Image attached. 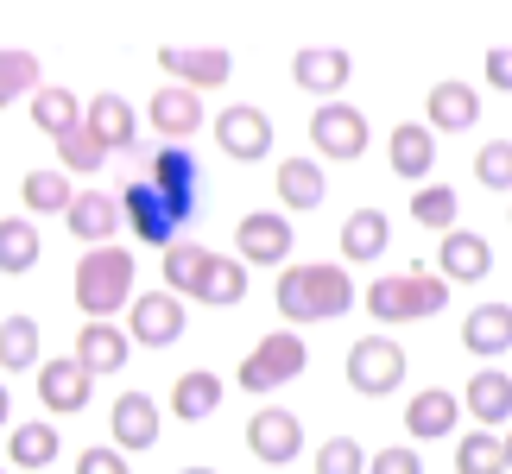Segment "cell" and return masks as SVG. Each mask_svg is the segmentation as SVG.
<instances>
[{
  "label": "cell",
  "instance_id": "31",
  "mask_svg": "<svg viewBox=\"0 0 512 474\" xmlns=\"http://www.w3.org/2000/svg\"><path fill=\"white\" fill-rule=\"evenodd\" d=\"M7 462H13V468H51V462H57V430H51V424H13Z\"/></svg>",
  "mask_w": 512,
  "mask_h": 474
},
{
  "label": "cell",
  "instance_id": "29",
  "mask_svg": "<svg viewBox=\"0 0 512 474\" xmlns=\"http://www.w3.org/2000/svg\"><path fill=\"white\" fill-rule=\"evenodd\" d=\"M222 405V380H215V373H184V380L171 386V418H184V424H203L209 411Z\"/></svg>",
  "mask_w": 512,
  "mask_h": 474
},
{
  "label": "cell",
  "instance_id": "24",
  "mask_svg": "<svg viewBox=\"0 0 512 474\" xmlns=\"http://www.w3.org/2000/svg\"><path fill=\"white\" fill-rule=\"evenodd\" d=\"M190 298L196 304H215V310L241 304L247 298V260H222V253H209V260H203V279H196Z\"/></svg>",
  "mask_w": 512,
  "mask_h": 474
},
{
  "label": "cell",
  "instance_id": "27",
  "mask_svg": "<svg viewBox=\"0 0 512 474\" xmlns=\"http://www.w3.org/2000/svg\"><path fill=\"white\" fill-rule=\"evenodd\" d=\"M279 196H285V209H323V196H329V177L317 158H285L279 165Z\"/></svg>",
  "mask_w": 512,
  "mask_h": 474
},
{
  "label": "cell",
  "instance_id": "15",
  "mask_svg": "<svg viewBox=\"0 0 512 474\" xmlns=\"http://www.w3.org/2000/svg\"><path fill=\"white\" fill-rule=\"evenodd\" d=\"M348 76H354V57L336 51V45H304L298 57H291V83H298L304 95H342Z\"/></svg>",
  "mask_w": 512,
  "mask_h": 474
},
{
  "label": "cell",
  "instance_id": "47",
  "mask_svg": "<svg viewBox=\"0 0 512 474\" xmlns=\"http://www.w3.org/2000/svg\"><path fill=\"white\" fill-rule=\"evenodd\" d=\"M506 468H512V430H506Z\"/></svg>",
  "mask_w": 512,
  "mask_h": 474
},
{
  "label": "cell",
  "instance_id": "40",
  "mask_svg": "<svg viewBox=\"0 0 512 474\" xmlns=\"http://www.w3.org/2000/svg\"><path fill=\"white\" fill-rule=\"evenodd\" d=\"M57 158H64L70 171H102L108 165V146L95 140L89 127H70V133H57Z\"/></svg>",
  "mask_w": 512,
  "mask_h": 474
},
{
  "label": "cell",
  "instance_id": "42",
  "mask_svg": "<svg viewBox=\"0 0 512 474\" xmlns=\"http://www.w3.org/2000/svg\"><path fill=\"white\" fill-rule=\"evenodd\" d=\"M475 177L487 190H512V140H487L475 158Z\"/></svg>",
  "mask_w": 512,
  "mask_h": 474
},
{
  "label": "cell",
  "instance_id": "22",
  "mask_svg": "<svg viewBox=\"0 0 512 474\" xmlns=\"http://www.w3.org/2000/svg\"><path fill=\"white\" fill-rule=\"evenodd\" d=\"M462 348H468V354H481V361L506 354V348H512V304H481V310H468V323H462Z\"/></svg>",
  "mask_w": 512,
  "mask_h": 474
},
{
  "label": "cell",
  "instance_id": "39",
  "mask_svg": "<svg viewBox=\"0 0 512 474\" xmlns=\"http://www.w3.org/2000/svg\"><path fill=\"white\" fill-rule=\"evenodd\" d=\"M203 260H209V247H190V241H171L165 247V285L171 291H196V279H203Z\"/></svg>",
  "mask_w": 512,
  "mask_h": 474
},
{
  "label": "cell",
  "instance_id": "20",
  "mask_svg": "<svg viewBox=\"0 0 512 474\" xmlns=\"http://www.w3.org/2000/svg\"><path fill=\"white\" fill-rule=\"evenodd\" d=\"M108 424H114V443L121 449H152L159 443V405L146 399V392H121L108 411Z\"/></svg>",
  "mask_w": 512,
  "mask_h": 474
},
{
  "label": "cell",
  "instance_id": "48",
  "mask_svg": "<svg viewBox=\"0 0 512 474\" xmlns=\"http://www.w3.org/2000/svg\"><path fill=\"white\" fill-rule=\"evenodd\" d=\"M177 474H215V468H177Z\"/></svg>",
  "mask_w": 512,
  "mask_h": 474
},
{
  "label": "cell",
  "instance_id": "17",
  "mask_svg": "<svg viewBox=\"0 0 512 474\" xmlns=\"http://www.w3.org/2000/svg\"><path fill=\"white\" fill-rule=\"evenodd\" d=\"M76 354H83V367L89 373H121L133 361V335L127 329H114L108 316H89L83 335H76Z\"/></svg>",
  "mask_w": 512,
  "mask_h": 474
},
{
  "label": "cell",
  "instance_id": "36",
  "mask_svg": "<svg viewBox=\"0 0 512 474\" xmlns=\"http://www.w3.org/2000/svg\"><path fill=\"white\" fill-rule=\"evenodd\" d=\"M456 474H506V437H487V430L462 437L456 443Z\"/></svg>",
  "mask_w": 512,
  "mask_h": 474
},
{
  "label": "cell",
  "instance_id": "3",
  "mask_svg": "<svg viewBox=\"0 0 512 474\" xmlns=\"http://www.w3.org/2000/svg\"><path fill=\"white\" fill-rule=\"evenodd\" d=\"M449 304V279L437 272H399V279H373L367 285V310L380 323H411V316H437Z\"/></svg>",
  "mask_w": 512,
  "mask_h": 474
},
{
  "label": "cell",
  "instance_id": "6",
  "mask_svg": "<svg viewBox=\"0 0 512 474\" xmlns=\"http://www.w3.org/2000/svg\"><path fill=\"white\" fill-rule=\"evenodd\" d=\"M152 184H159L165 209L177 215V222H190L196 203H203V165L184 152V140H165L159 158H152Z\"/></svg>",
  "mask_w": 512,
  "mask_h": 474
},
{
  "label": "cell",
  "instance_id": "18",
  "mask_svg": "<svg viewBox=\"0 0 512 474\" xmlns=\"http://www.w3.org/2000/svg\"><path fill=\"white\" fill-rule=\"evenodd\" d=\"M152 127H159V140H190L203 127V95L190 83H165L152 95Z\"/></svg>",
  "mask_w": 512,
  "mask_h": 474
},
{
  "label": "cell",
  "instance_id": "30",
  "mask_svg": "<svg viewBox=\"0 0 512 474\" xmlns=\"http://www.w3.org/2000/svg\"><path fill=\"white\" fill-rule=\"evenodd\" d=\"M468 411H475L481 424H512V380L500 367H481L475 380H468Z\"/></svg>",
  "mask_w": 512,
  "mask_h": 474
},
{
  "label": "cell",
  "instance_id": "33",
  "mask_svg": "<svg viewBox=\"0 0 512 474\" xmlns=\"http://www.w3.org/2000/svg\"><path fill=\"white\" fill-rule=\"evenodd\" d=\"M38 266V228L26 215H7L0 222V272H32Z\"/></svg>",
  "mask_w": 512,
  "mask_h": 474
},
{
  "label": "cell",
  "instance_id": "28",
  "mask_svg": "<svg viewBox=\"0 0 512 474\" xmlns=\"http://www.w3.org/2000/svg\"><path fill=\"white\" fill-rule=\"evenodd\" d=\"M386 241H392V222L380 209H354L342 222V260H380Z\"/></svg>",
  "mask_w": 512,
  "mask_h": 474
},
{
  "label": "cell",
  "instance_id": "35",
  "mask_svg": "<svg viewBox=\"0 0 512 474\" xmlns=\"http://www.w3.org/2000/svg\"><path fill=\"white\" fill-rule=\"evenodd\" d=\"M19 196H26V209H38V215H64L76 203V190L64 184V171H26Z\"/></svg>",
  "mask_w": 512,
  "mask_h": 474
},
{
  "label": "cell",
  "instance_id": "16",
  "mask_svg": "<svg viewBox=\"0 0 512 474\" xmlns=\"http://www.w3.org/2000/svg\"><path fill=\"white\" fill-rule=\"evenodd\" d=\"M83 127H89L108 152H133V146H140V114H133L114 89H102V95L83 108Z\"/></svg>",
  "mask_w": 512,
  "mask_h": 474
},
{
  "label": "cell",
  "instance_id": "5",
  "mask_svg": "<svg viewBox=\"0 0 512 474\" xmlns=\"http://www.w3.org/2000/svg\"><path fill=\"white\" fill-rule=\"evenodd\" d=\"M348 386L361 392V399H386V392L405 386V348L386 342V335H361V342L348 348Z\"/></svg>",
  "mask_w": 512,
  "mask_h": 474
},
{
  "label": "cell",
  "instance_id": "37",
  "mask_svg": "<svg viewBox=\"0 0 512 474\" xmlns=\"http://www.w3.org/2000/svg\"><path fill=\"white\" fill-rule=\"evenodd\" d=\"M456 190H449V184H424L418 196H411V222H418V228H456Z\"/></svg>",
  "mask_w": 512,
  "mask_h": 474
},
{
  "label": "cell",
  "instance_id": "14",
  "mask_svg": "<svg viewBox=\"0 0 512 474\" xmlns=\"http://www.w3.org/2000/svg\"><path fill=\"white\" fill-rule=\"evenodd\" d=\"M121 222H127V209H121V196H108V190H76V203L64 209V228L76 234V241H89V247L114 241Z\"/></svg>",
  "mask_w": 512,
  "mask_h": 474
},
{
  "label": "cell",
  "instance_id": "46",
  "mask_svg": "<svg viewBox=\"0 0 512 474\" xmlns=\"http://www.w3.org/2000/svg\"><path fill=\"white\" fill-rule=\"evenodd\" d=\"M7 411H13V399H7V386H0V430H7Z\"/></svg>",
  "mask_w": 512,
  "mask_h": 474
},
{
  "label": "cell",
  "instance_id": "9",
  "mask_svg": "<svg viewBox=\"0 0 512 474\" xmlns=\"http://www.w3.org/2000/svg\"><path fill=\"white\" fill-rule=\"evenodd\" d=\"M310 140H317L323 158H361L367 152V114L348 102H323L310 114Z\"/></svg>",
  "mask_w": 512,
  "mask_h": 474
},
{
  "label": "cell",
  "instance_id": "2",
  "mask_svg": "<svg viewBox=\"0 0 512 474\" xmlns=\"http://www.w3.org/2000/svg\"><path fill=\"white\" fill-rule=\"evenodd\" d=\"M133 272H140V260H133L127 247H89L83 260H76V304H83L89 316H114L133 304Z\"/></svg>",
  "mask_w": 512,
  "mask_h": 474
},
{
  "label": "cell",
  "instance_id": "7",
  "mask_svg": "<svg viewBox=\"0 0 512 474\" xmlns=\"http://www.w3.org/2000/svg\"><path fill=\"white\" fill-rule=\"evenodd\" d=\"M184 291H146V298H133V316H127V335L140 348H171L177 335H184Z\"/></svg>",
  "mask_w": 512,
  "mask_h": 474
},
{
  "label": "cell",
  "instance_id": "19",
  "mask_svg": "<svg viewBox=\"0 0 512 474\" xmlns=\"http://www.w3.org/2000/svg\"><path fill=\"white\" fill-rule=\"evenodd\" d=\"M456 418H462V399H456V392H443V386H424L418 399L405 405V430H411L418 443L449 437V430H456Z\"/></svg>",
  "mask_w": 512,
  "mask_h": 474
},
{
  "label": "cell",
  "instance_id": "4",
  "mask_svg": "<svg viewBox=\"0 0 512 474\" xmlns=\"http://www.w3.org/2000/svg\"><path fill=\"white\" fill-rule=\"evenodd\" d=\"M304 361H310L304 335L279 329V335H266V342H253V354L241 361V386L247 392H279V386H291L304 373Z\"/></svg>",
  "mask_w": 512,
  "mask_h": 474
},
{
  "label": "cell",
  "instance_id": "1",
  "mask_svg": "<svg viewBox=\"0 0 512 474\" xmlns=\"http://www.w3.org/2000/svg\"><path fill=\"white\" fill-rule=\"evenodd\" d=\"M272 298L291 323H336V316L354 310V279L348 266H285Z\"/></svg>",
  "mask_w": 512,
  "mask_h": 474
},
{
  "label": "cell",
  "instance_id": "11",
  "mask_svg": "<svg viewBox=\"0 0 512 474\" xmlns=\"http://www.w3.org/2000/svg\"><path fill=\"white\" fill-rule=\"evenodd\" d=\"M89 386H95V373L83 367V354H70V361H45L38 367V405L45 411H89Z\"/></svg>",
  "mask_w": 512,
  "mask_h": 474
},
{
  "label": "cell",
  "instance_id": "8",
  "mask_svg": "<svg viewBox=\"0 0 512 474\" xmlns=\"http://www.w3.org/2000/svg\"><path fill=\"white\" fill-rule=\"evenodd\" d=\"M215 146H222L228 158H241V165H260V158L272 152V121L266 108H222L215 114Z\"/></svg>",
  "mask_w": 512,
  "mask_h": 474
},
{
  "label": "cell",
  "instance_id": "21",
  "mask_svg": "<svg viewBox=\"0 0 512 474\" xmlns=\"http://www.w3.org/2000/svg\"><path fill=\"white\" fill-rule=\"evenodd\" d=\"M159 64H165V76H177V83H190V89H215V83L234 76L228 51H177V45H165Z\"/></svg>",
  "mask_w": 512,
  "mask_h": 474
},
{
  "label": "cell",
  "instance_id": "41",
  "mask_svg": "<svg viewBox=\"0 0 512 474\" xmlns=\"http://www.w3.org/2000/svg\"><path fill=\"white\" fill-rule=\"evenodd\" d=\"M317 474H367V449L354 437H329L317 449Z\"/></svg>",
  "mask_w": 512,
  "mask_h": 474
},
{
  "label": "cell",
  "instance_id": "23",
  "mask_svg": "<svg viewBox=\"0 0 512 474\" xmlns=\"http://www.w3.org/2000/svg\"><path fill=\"white\" fill-rule=\"evenodd\" d=\"M424 108H430V127H437V133H468V127L481 121V95L468 89V83H456V76L430 89Z\"/></svg>",
  "mask_w": 512,
  "mask_h": 474
},
{
  "label": "cell",
  "instance_id": "13",
  "mask_svg": "<svg viewBox=\"0 0 512 474\" xmlns=\"http://www.w3.org/2000/svg\"><path fill=\"white\" fill-rule=\"evenodd\" d=\"M234 247H241L247 266H279V260H291V222H285V215H272V209L241 215V228H234Z\"/></svg>",
  "mask_w": 512,
  "mask_h": 474
},
{
  "label": "cell",
  "instance_id": "34",
  "mask_svg": "<svg viewBox=\"0 0 512 474\" xmlns=\"http://www.w3.org/2000/svg\"><path fill=\"white\" fill-rule=\"evenodd\" d=\"M32 121H38V127H45L51 140H57V133L83 127V102H76L70 89H38V95H32Z\"/></svg>",
  "mask_w": 512,
  "mask_h": 474
},
{
  "label": "cell",
  "instance_id": "50",
  "mask_svg": "<svg viewBox=\"0 0 512 474\" xmlns=\"http://www.w3.org/2000/svg\"><path fill=\"white\" fill-rule=\"evenodd\" d=\"M506 215H512V209H506Z\"/></svg>",
  "mask_w": 512,
  "mask_h": 474
},
{
  "label": "cell",
  "instance_id": "44",
  "mask_svg": "<svg viewBox=\"0 0 512 474\" xmlns=\"http://www.w3.org/2000/svg\"><path fill=\"white\" fill-rule=\"evenodd\" d=\"M367 474H424V462H418V449H380V456L367 462Z\"/></svg>",
  "mask_w": 512,
  "mask_h": 474
},
{
  "label": "cell",
  "instance_id": "26",
  "mask_svg": "<svg viewBox=\"0 0 512 474\" xmlns=\"http://www.w3.org/2000/svg\"><path fill=\"white\" fill-rule=\"evenodd\" d=\"M443 279H487L494 272V247L481 241V234H462V228H449L443 234Z\"/></svg>",
  "mask_w": 512,
  "mask_h": 474
},
{
  "label": "cell",
  "instance_id": "12",
  "mask_svg": "<svg viewBox=\"0 0 512 474\" xmlns=\"http://www.w3.org/2000/svg\"><path fill=\"white\" fill-rule=\"evenodd\" d=\"M121 209H127V228L140 234L146 247H171V241H177V228H184V222H177V215L165 209L159 184H127V190H121Z\"/></svg>",
  "mask_w": 512,
  "mask_h": 474
},
{
  "label": "cell",
  "instance_id": "38",
  "mask_svg": "<svg viewBox=\"0 0 512 474\" xmlns=\"http://www.w3.org/2000/svg\"><path fill=\"white\" fill-rule=\"evenodd\" d=\"M19 95H38V57L32 51H0V108H13Z\"/></svg>",
  "mask_w": 512,
  "mask_h": 474
},
{
  "label": "cell",
  "instance_id": "10",
  "mask_svg": "<svg viewBox=\"0 0 512 474\" xmlns=\"http://www.w3.org/2000/svg\"><path fill=\"white\" fill-rule=\"evenodd\" d=\"M247 449L260 456L266 468H285V462H298V449H304V424L291 418V411H253L247 418Z\"/></svg>",
  "mask_w": 512,
  "mask_h": 474
},
{
  "label": "cell",
  "instance_id": "45",
  "mask_svg": "<svg viewBox=\"0 0 512 474\" xmlns=\"http://www.w3.org/2000/svg\"><path fill=\"white\" fill-rule=\"evenodd\" d=\"M487 83L512 95V45H494V51H487Z\"/></svg>",
  "mask_w": 512,
  "mask_h": 474
},
{
  "label": "cell",
  "instance_id": "32",
  "mask_svg": "<svg viewBox=\"0 0 512 474\" xmlns=\"http://www.w3.org/2000/svg\"><path fill=\"white\" fill-rule=\"evenodd\" d=\"M0 367L7 373L38 367V323L32 316H7V323H0Z\"/></svg>",
  "mask_w": 512,
  "mask_h": 474
},
{
  "label": "cell",
  "instance_id": "43",
  "mask_svg": "<svg viewBox=\"0 0 512 474\" xmlns=\"http://www.w3.org/2000/svg\"><path fill=\"white\" fill-rule=\"evenodd\" d=\"M76 474H133V468L121 462V443H102V449H83V456H76Z\"/></svg>",
  "mask_w": 512,
  "mask_h": 474
},
{
  "label": "cell",
  "instance_id": "49",
  "mask_svg": "<svg viewBox=\"0 0 512 474\" xmlns=\"http://www.w3.org/2000/svg\"><path fill=\"white\" fill-rule=\"evenodd\" d=\"M0 474H7V468H0Z\"/></svg>",
  "mask_w": 512,
  "mask_h": 474
},
{
  "label": "cell",
  "instance_id": "25",
  "mask_svg": "<svg viewBox=\"0 0 512 474\" xmlns=\"http://www.w3.org/2000/svg\"><path fill=\"white\" fill-rule=\"evenodd\" d=\"M430 165H437V127H430V121H424V127H418V121L392 127V171L418 184Z\"/></svg>",
  "mask_w": 512,
  "mask_h": 474
}]
</instances>
